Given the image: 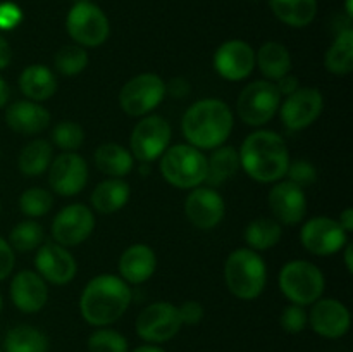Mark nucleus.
<instances>
[{"mask_svg": "<svg viewBox=\"0 0 353 352\" xmlns=\"http://www.w3.org/2000/svg\"><path fill=\"white\" fill-rule=\"evenodd\" d=\"M9 99H10V88H9V85H7L6 79L0 76V109L7 106Z\"/></svg>", "mask_w": 353, "mask_h": 352, "instance_id": "obj_48", "label": "nucleus"}, {"mask_svg": "<svg viewBox=\"0 0 353 352\" xmlns=\"http://www.w3.org/2000/svg\"><path fill=\"white\" fill-rule=\"evenodd\" d=\"M255 66H259L265 79L276 83L292 71V55L283 43L268 41L255 54Z\"/></svg>", "mask_w": 353, "mask_h": 352, "instance_id": "obj_26", "label": "nucleus"}, {"mask_svg": "<svg viewBox=\"0 0 353 352\" xmlns=\"http://www.w3.org/2000/svg\"><path fill=\"white\" fill-rule=\"evenodd\" d=\"M324 68L336 76H347L353 71V30L345 28L336 35L324 55Z\"/></svg>", "mask_w": 353, "mask_h": 352, "instance_id": "obj_30", "label": "nucleus"}, {"mask_svg": "<svg viewBox=\"0 0 353 352\" xmlns=\"http://www.w3.org/2000/svg\"><path fill=\"white\" fill-rule=\"evenodd\" d=\"M224 282L236 299L254 300L268 285V266L259 252L236 248L224 262Z\"/></svg>", "mask_w": 353, "mask_h": 352, "instance_id": "obj_4", "label": "nucleus"}, {"mask_svg": "<svg viewBox=\"0 0 353 352\" xmlns=\"http://www.w3.org/2000/svg\"><path fill=\"white\" fill-rule=\"evenodd\" d=\"M286 176L290 178V182L303 188V186H310L317 182V169L307 159H299V161L290 162Z\"/></svg>", "mask_w": 353, "mask_h": 352, "instance_id": "obj_40", "label": "nucleus"}, {"mask_svg": "<svg viewBox=\"0 0 353 352\" xmlns=\"http://www.w3.org/2000/svg\"><path fill=\"white\" fill-rule=\"evenodd\" d=\"M95 166L110 178L128 176L134 168V157L130 148L119 144H102L95 150Z\"/></svg>", "mask_w": 353, "mask_h": 352, "instance_id": "obj_27", "label": "nucleus"}, {"mask_svg": "<svg viewBox=\"0 0 353 352\" xmlns=\"http://www.w3.org/2000/svg\"><path fill=\"white\" fill-rule=\"evenodd\" d=\"M19 88L28 100L43 102L57 92V78L45 64H30L19 75Z\"/></svg>", "mask_w": 353, "mask_h": 352, "instance_id": "obj_24", "label": "nucleus"}, {"mask_svg": "<svg viewBox=\"0 0 353 352\" xmlns=\"http://www.w3.org/2000/svg\"><path fill=\"white\" fill-rule=\"evenodd\" d=\"M161 173L169 185L193 190L205 183L207 157L200 148L188 144L172 145L161 155Z\"/></svg>", "mask_w": 353, "mask_h": 352, "instance_id": "obj_5", "label": "nucleus"}, {"mask_svg": "<svg viewBox=\"0 0 353 352\" xmlns=\"http://www.w3.org/2000/svg\"><path fill=\"white\" fill-rule=\"evenodd\" d=\"M276 86H278V92L281 93V97H288L290 93L296 92V90L300 88L299 78L293 75L283 76L281 79H278V81H276Z\"/></svg>", "mask_w": 353, "mask_h": 352, "instance_id": "obj_44", "label": "nucleus"}, {"mask_svg": "<svg viewBox=\"0 0 353 352\" xmlns=\"http://www.w3.org/2000/svg\"><path fill=\"white\" fill-rule=\"evenodd\" d=\"M309 324L319 337L336 340V338L345 337L350 330V311L340 300L321 297L312 304V309L309 313Z\"/></svg>", "mask_w": 353, "mask_h": 352, "instance_id": "obj_19", "label": "nucleus"}, {"mask_svg": "<svg viewBox=\"0 0 353 352\" xmlns=\"http://www.w3.org/2000/svg\"><path fill=\"white\" fill-rule=\"evenodd\" d=\"M6 123L19 135H37L48 128L50 113L33 100H19L7 107Z\"/></svg>", "mask_w": 353, "mask_h": 352, "instance_id": "obj_23", "label": "nucleus"}, {"mask_svg": "<svg viewBox=\"0 0 353 352\" xmlns=\"http://www.w3.org/2000/svg\"><path fill=\"white\" fill-rule=\"evenodd\" d=\"M23 19V12L12 2L0 3V30H12Z\"/></svg>", "mask_w": 353, "mask_h": 352, "instance_id": "obj_42", "label": "nucleus"}, {"mask_svg": "<svg viewBox=\"0 0 353 352\" xmlns=\"http://www.w3.org/2000/svg\"><path fill=\"white\" fill-rule=\"evenodd\" d=\"M278 283L283 295L296 306H310L323 297L326 289L323 271L302 259L286 262L279 271Z\"/></svg>", "mask_w": 353, "mask_h": 352, "instance_id": "obj_6", "label": "nucleus"}, {"mask_svg": "<svg viewBox=\"0 0 353 352\" xmlns=\"http://www.w3.org/2000/svg\"><path fill=\"white\" fill-rule=\"evenodd\" d=\"M88 52L79 45H65L55 54V69L64 76H76L88 66Z\"/></svg>", "mask_w": 353, "mask_h": 352, "instance_id": "obj_35", "label": "nucleus"}, {"mask_svg": "<svg viewBox=\"0 0 353 352\" xmlns=\"http://www.w3.org/2000/svg\"><path fill=\"white\" fill-rule=\"evenodd\" d=\"M165 92L174 97H185L190 92V83L185 78H174L171 85H165Z\"/></svg>", "mask_w": 353, "mask_h": 352, "instance_id": "obj_45", "label": "nucleus"}, {"mask_svg": "<svg viewBox=\"0 0 353 352\" xmlns=\"http://www.w3.org/2000/svg\"><path fill=\"white\" fill-rule=\"evenodd\" d=\"M117 268L119 276L128 285H141L154 276L157 269V255L147 244L130 245L121 254Z\"/></svg>", "mask_w": 353, "mask_h": 352, "instance_id": "obj_22", "label": "nucleus"}, {"mask_svg": "<svg viewBox=\"0 0 353 352\" xmlns=\"http://www.w3.org/2000/svg\"><path fill=\"white\" fill-rule=\"evenodd\" d=\"M165 83L155 72H141L124 83L119 92V106L128 116L143 117L165 99Z\"/></svg>", "mask_w": 353, "mask_h": 352, "instance_id": "obj_8", "label": "nucleus"}, {"mask_svg": "<svg viewBox=\"0 0 353 352\" xmlns=\"http://www.w3.org/2000/svg\"><path fill=\"white\" fill-rule=\"evenodd\" d=\"M131 352H165L161 345H154V344H145L140 345V347L133 349Z\"/></svg>", "mask_w": 353, "mask_h": 352, "instance_id": "obj_50", "label": "nucleus"}, {"mask_svg": "<svg viewBox=\"0 0 353 352\" xmlns=\"http://www.w3.org/2000/svg\"><path fill=\"white\" fill-rule=\"evenodd\" d=\"M347 16L352 17L353 16V9H352V0H347Z\"/></svg>", "mask_w": 353, "mask_h": 352, "instance_id": "obj_51", "label": "nucleus"}, {"mask_svg": "<svg viewBox=\"0 0 353 352\" xmlns=\"http://www.w3.org/2000/svg\"><path fill=\"white\" fill-rule=\"evenodd\" d=\"M43 226L33 219H26L17 223L12 228L9 237L10 247L19 252H31L37 251L43 244Z\"/></svg>", "mask_w": 353, "mask_h": 352, "instance_id": "obj_34", "label": "nucleus"}, {"mask_svg": "<svg viewBox=\"0 0 353 352\" xmlns=\"http://www.w3.org/2000/svg\"><path fill=\"white\" fill-rule=\"evenodd\" d=\"M283 237L281 223L272 217H257L245 228V242L248 248L259 252L276 247Z\"/></svg>", "mask_w": 353, "mask_h": 352, "instance_id": "obj_32", "label": "nucleus"}, {"mask_svg": "<svg viewBox=\"0 0 353 352\" xmlns=\"http://www.w3.org/2000/svg\"><path fill=\"white\" fill-rule=\"evenodd\" d=\"M279 324H281L283 330L292 335L302 333L309 324V313L303 309V306L290 304L283 309L281 316H279Z\"/></svg>", "mask_w": 353, "mask_h": 352, "instance_id": "obj_39", "label": "nucleus"}, {"mask_svg": "<svg viewBox=\"0 0 353 352\" xmlns=\"http://www.w3.org/2000/svg\"><path fill=\"white\" fill-rule=\"evenodd\" d=\"M78 2H86V0H78Z\"/></svg>", "mask_w": 353, "mask_h": 352, "instance_id": "obj_53", "label": "nucleus"}, {"mask_svg": "<svg viewBox=\"0 0 353 352\" xmlns=\"http://www.w3.org/2000/svg\"><path fill=\"white\" fill-rule=\"evenodd\" d=\"M52 155H54V152H52L50 141L37 138L21 150L19 157H17V168L28 178L40 176L50 166Z\"/></svg>", "mask_w": 353, "mask_h": 352, "instance_id": "obj_33", "label": "nucleus"}, {"mask_svg": "<svg viewBox=\"0 0 353 352\" xmlns=\"http://www.w3.org/2000/svg\"><path fill=\"white\" fill-rule=\"evenodd\" d=\"M34 268L45 282L59 286L71 283L78 273L74 255L68 251V247H62L50 240L43 242L37 248Z\"/></svg>", "mask_w": 353, "mask_h": 352, "instance_id": "obj_17", "label": "nucleus"}, {"mask_svg": "<svg viewBox=\"0 0 353 352\" xmlns=\"http://www.w3.org/2000/svg\"><path fill=\"white\" fill-rule=\"evenodd\" d=\"M14 262H16V257H14V248L10 247V244L6 240V238L0 237V282L6 280L7 276L12 273Z\"/></svg>", "mask_w": 353, "mask_h": 352, "instance_id": "obj_43", "label": "nucleus"}, {"mask_svg": "<svg viewBox=\"0 0 353 352\" xmlns=\"http://www.w3.org/2000/svg\"><path fill=\"white\" fill-rule=\"evenodd\" d=\"M178 311L181 323L188 326H195L203 320V306L199 300H186L181 306H178Z\"/></svg>", "mask_w": 353, "mask_h": 352, "instance_id": "obj_41", "label": "nucleus"}, {"mask_svg": "<svg viewBox=\"0 0 353 352\" xmlns=\"http://www.w3.org/2000/svg\"><path fill=\"white\" fill-rule=\"evenodd\" d=\"M343 251H345L343 252V261H345V266H347V271L353 273V248H352L350 242L345 245Z\"/></svg>", "mask_w": 353, "mask_h": 352, "instance_id": "obj_49", "label": "nucleus"}, {"mask_svg": "<svg viewBox=\"0 0 353 352\" xmlns=\"http://www.w3.org/2000/svg\"><path fill=\"white\" fill-rule=\"evenodd\" d=\"M171 124L162 116H143L133 128L130 137V152L141 164L161 159L171 144Z\"/></svg>", "mask_w": 353, "mask_h": 352, "instance_id": "obj_11", "label": "nucleus"}, {"mask_svg": "<svg viewBox=\"0 0 353 352\" xmlns=\"http://www.w3.org/2000/svg\"><path fill=\"white\" fill-rule=\"evenodd\" d=\"M274 16L292 28H305L317 14V0H269Z\"/></svg>", "mask_w": 353, "mask_h": 352, "instance_id": "obj_31", "label": "nucleus"}, {"mask_svg": "<svg viewBox=\"0 0 353 352\" xmlns=\"http://www.w3.org/2000/svg\"><path fill=\"white\" fill-rule=\"evenodd\" d=\"M324 97L316 86H300L296 92L285 97L279 106V117L286 130L302 131L317 121L323 114Z\"/></svg>", "mask_w": 353, "mask_h": 352, "instance_id": "obj_12", "label": "nucleus"}, {"mask_svg": "<svg viewBox=\"0 0 353 352\" xmlns=\"http://www.w3.org/2000/svg\"><path fill=\"white\" fill-rule=\"evenodd\" d=\"M50 340L47 335L31 324H17L3 338V352H48Z\"/></svg>", "mask_w": 353, "mask_h": 352, "instance_id": "obj_29", "label": "nucleus"}, {"mask_svg": "<svg viewBox=\"0 0 353 352\" xmlns=\"http://www.w3.org/2000/svg\"><path fill=\"white\" fill-rule=\"evenodd\" d=\"M0 352H3V351H2V349H0Z\"/></svg>", "mask_w": 353, "mask_h": 352, "instance_id": "obj_55", "label": "nucleus"}, {"mask_svg": "<svg viewBox=\"0 0 353 352\" xmlns=\"http://www.w3.org/2000/svg\"><path fill=\"white\" fill-rule=\"evenodd\" d=\"M300 242L314 255H333L348 244V233L338 219L327 216L310 217L300 231Z\"/></svg>", "mask_w": 353, "mask_h": 352, "instance_id": "obj_14", "label": "nucleus"}, {"mask_svg": "<svg viewBox=\"0 0 353 352\" xmlns=\"http://www.w3.org/2000/svg\"><path fill=\"white\" fill-rule=\"evenodd\" d=\"M240 169V155L231 145H221L214 148L207 157V186H219L230 178H233Z\"/></svg>", "mask_w": 353, "mask_h": 352, "instance_id": "obj_28", "label": "nucleus"}, {"mask_svg": "<svg viewBox=\"0 0 353 352\" xmlns=\"http://www.w3.org/2000/svg\"><path fill=\"white\" fill-rule=\"evenodd\" d=\"M283 102L276 83L269 79L252 81L241 90L236 100V113L248 126H264L276 116Z\"/></svg>", "mask_w": 353, "mask_h": 352, "instance_id": "obj_7", "label": "nucleus"}, {"mask_svg": "<svg viewBox=\"0 0 353 352\" xmlns=\"http://www.w3.org/2000/svg\"><path fill=\"white\" fill-rule=\"evenodd\" d=\"M52 207H54V197L48 190L41 188V186L24 190L19 197V209L28 217L45 216V214L50 213Z\"/></svg>", "mask_w": 353, "mask_h": 352, "instance_id": "obj_36", "label": "nucleus"}, {"mask_svg": "<svg viewBox=\"0 0 353 352\" xmlns=\"http://www.w3.org/2000/svg\"><path fill=\"white\" fill-rule=\"evenodd\" d=\"M68 33L79 47H100L105 43L110 33V24L105 12L99 6L86 2H76L65 19Z\"/></svg>", "mask_w": 353, "mask_h": 352, "instance_id": "obj_9", "label": "nucleus"}, {"mask_svg": "<svg viewBox=\"0 0 353 352\" xmlns=\"http://www.w3.org/2000/svg\"><path fill=\"white\" fill-rule=\"evenodd\" d=\"M269 209L278 223L299 224L307 214V197L302 186L290 179H279L268 195Z\"/></svg>", "mask_w": 353, "mask_h": 352, "instance_id": "obj_20", "label": "nucleus"}, {"mask_svg": "<svg viewBox=\"0 0 353 352\" xmlns=\"http://www.w3.org/2000/svg\"><path fill=\"white\" fill-rule=\"evenodd\" d=\"M131 197V188L123 178H107L93 188L90 202L100 214H114L123 209Z\"/></svg>", "mask_w": 353, "mask_h": 352, "instance_id": "obj_25", "label": "nucleus"}, {"mask_svg": "<svg viewBox=\"0 0 353 352\" xmlns=\"http://www.w3.org/2000/svg\"><path fill=\"white\" fill-rule=\"evenodd\" d=\"M214 69L228 81H241L255 69V50L243 40H228L214 54Z\"/></svg>", "mask_w": 353, "mask_h": 352, "instance_id": "obj_18", "label": "nucleus"}, {"mask_svg": "<svg viewBox=\"0 0 353 352\" xmlns=\"http://www.w3.org/2000/svg\"><path fill=\"white\" fill-rule=\"evenodd\" d=\"M226 214L223 195L214 186H196L185 200V216L202 231L216 228Z\"/></svg>", "mask_w": 353, "mask_h": 352, "instance_id": "obj_16", "label": "nucleus"}, {"mask_svg": "<svg viewBox=\"0 0 353 352\" xmlns=\"http://www.w3.org/2000/svg\"><path fill=\"white\" fill-rule=\"evenodd\" d=\"M0 211H2V204H0Z\"/></svg>", "mask_w": 353, "mask_h": 352, "instance_id": "obj_54", "label": "nucleus"}, {"mask_svg": "<svg viewBox=\"0 0 353 352\" xmlns=\"http://www.w3.org/2000/svg\"><path fill=\"white\" fill-rule=\"evenodd\" d=\"M10 300L24 314H34L48 302L47 282L31 269H23L10 282Z\"/></svg>", "mask_w": 353, "mask_h": 352, "instance_id": "obj_21", "label": "nucleus"}, {"mask_svg": "<svg viewBox=\"0 0 353 352\" xmlns=\"http://www.w3.org/2000/svg\"><path fill=\"white\" fill-rule=\"evenodd\" d=\"M133 300L131 286L121 276L99 275L90 280L79 297L83 320L97 328L110 326L124 316Z\"/></svg>", "mask_w": 353, "mask_h": 352, "instance_id": "obj_1", "label": "nucleus"}, {"mask_svg": "<svg viewBox=\"0 0 353 352\" xmlns=\"http://www.w3.org/2000/svg\"><path fill=\"white\" fill-rule=\"evenodd\" d=\"M234 126L230 106L221 99H202L186 109L181 119L183 137L200 150H214L226 144Z\"/></svg>", "mask_w": 353, "mask_h": 352, "instance_id": "obj_2", "label": "nucleus"}, {"mask_svg": "<svg viewBox=\"0 0 353 352\" xmlns=\"http://www.w3.org/2000/svg\"><path fill=\"white\" fill-rule=\"evenodd\" d=\"M2 307H3V299H2V293H0V313H2Z\"/></svg>", "mask_w": 353, "mask_h": 352, "instance_id": "obj_52", "label": "nucleus"}, {"mask_svg": "<svg viewBox=\"0 0 353 352\" xmlns=\"http://www.w3.org/2000/svg\"><path fill=\"white\" fill-rule=\"evenodd\" d=\"M10 59H12V52H10L9 41L0 35V71L9 66Z\"/></svg>", "mask_w": 353, "mask_h": 352, "instance_id": "obj_46", "label": "nucleus"}, {"mask_svg": "<svg viewBox=\"0 0 353 352\" xmlns=\"http://www.w3.org/2000/svg\"><path fill=\"white\" fill-rule=\"evenodd\" d=\"M95 230V214L85 204H69L52 221V237L62 247H76Z\"/></svg>", "mask_w": 353, "mask_h": 352, "instance_id": "obj_13", "label": "nucleus"}, {"mask_svg": "<svg viewBox=\"0 0 353 352\" xmlns=\"http://www.w3.org/2000/svg\"><path fill=\"white\" fill-rule=\"evenodd\" d=\"M240 168L259 183H276L286 176L290 152L281 135L271 130H257L241 144Z\"/></svg>", "mask_w": 353, "mask_h": 352, "instance_id": "obj_3", "label": "nucleus"}, {"mask_svg": "<svg viewBox=\"0 0 353 352\" xmlns=\"http://www.w3.org/2000/svg\"><path fill=\"white\" fill-rule=\"evenodd\" d=\"M48 185L57 195L72 197L88 183V164L76 152H62L48 166Z\"/></svg>", "mask_w": 353, "mask_h": 352, "instance_id": "obj_15", "label": "nucleus"}, {"mask_svg": "<svg viewBox=\"0 0 353 352\" xmlns=\"http://www.w3.org/2000/svg\"><path fill=\"white\" fill-rule=\"evenodd\" d=\"M52 140L64 152H74L85 141V131L74 121H61L52 130Z\"/></svg>", "mask_w": 353, "mask_h": 352, "instance_id": "obj_38", "label": "nucleus"}, {"mask_svg": "<svg viewBox=\"0 0 353 352\" xmlns=\"http://www.w3.org/2000/svg\"><path fill=\"white\" fill-rule=\"evenodd\" d=\"M338 223H340V226L343 228L347 233H352L353 231V209L352 207H347V209L340 214V219H338Z\"/></svg>", "mask_w": 353, "mask_h": 352, "instance_id": "obj_47", "label": "nucleus"}, {"mask_svg": "<svg viewBox=\"0 0 353 352\" xmlns=\"http://www.w3.org/2000/svg\"><path fill=\"white\" fill-rule=\"evenodd\" d=\"M88 352H130V342L112 328H97L88 337Z\"/></svg>", "mask_w": 353, "mask_h": 352, "instance_id": "obj_37", "label": "nucleus"}, {"mask_svg": "<svg viewBox=\"0 0 353 352\" xmlns=\"http://www.w3.org/2000/svg\"><path fill=\"white\" fill-rule=\"evenodd\" d=\"M183 323L179 317L178 306L165 300L152 302L138 314L137 335L147 344L161 345L172 340L181 330Z\"/></svg>", "mask_w": 353, "mask_h": 352, "instance_id": "obj_10", "label": "nucleus"}]
</instances>
